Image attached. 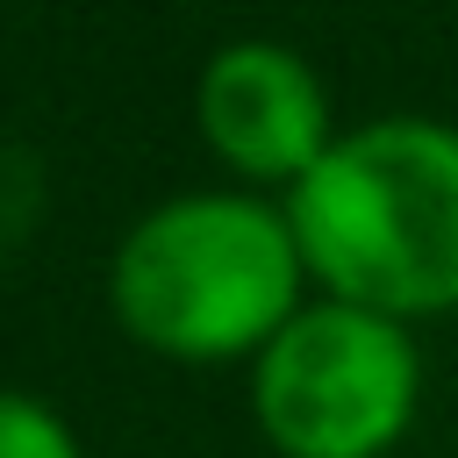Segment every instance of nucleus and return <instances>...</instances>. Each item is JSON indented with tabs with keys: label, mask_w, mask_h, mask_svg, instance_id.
Wrapping results in <instances>:
<instances>
[{
	"label": "nucleus",
	"mask_w": 458,
	"mask_h": 458,
	"mask_svg": "<svg viewBox=\"0 0 458 458\" xmlns=\"http://www.w3.org/2000/svg\"><path fill=\"white\" fill-rule=\"evenodd\" d=\"M0 458H79V437L50 401L0 394Z\"/></svg>",
	"instance_id": "39448f33"
},
{
	"label": "nucleus",
	"mask_w": 458,
	"mask_h": 458,
	"mask_svg": "<svg viewBox=\"0 0 458 458\" xmlns=\"http://www.w3.org/2000/svg\"><path fill=\"white\" fill-rule=\"evenodd\" d=\"M422 358L394 315L315 301L250 365V408L279 458H386L415 415Z\"/></svg>",
	"instance_id": "7ed1b4c3"
},
{
	"label": "nucleus",
	"mask_w": 458,
	"mask_h": 458,
	"mask_svg": "<svg viewBox=\"0 0 458 458\" xmlns=\"http://www.w3.org/2000/svg\"><path fill=\"white\" fill-rule=\"evenodd\" d=\"M301 243L286 208L250 193H179L129 222L107 265L114 322L179 365L265 351L301 315Z\"/></svg>",
	"instance_id": "f03ea898"
},
{
	"label": "nucleus",
	"mask_w": 458,
	"mask_h": 458,
	"mask_svg": "<svg viewBox=\"0 0 458 458\" xmlns=\"http://www.w3.org/2000/svg\"><path fill=\"white\" fill-rule=\"evenodd\" d=\"M193 114H200L208 150L222 165H236L243 179H258V186H293L336 143L329 93H322L315 64L286 43H272V36L222 43L200 64Z\"/></svg>",
	"instance_id": "20e7f679"
},
{
	"label": "nucleus",
	"mask_w": 458,
	"mask_h": 458,
	"mask_svg": "<svg viewBox=\"0 0 458 458\" xmlns=\"http://www.w3.org/2000/svg\"><path fill=\"white\" fill-rule=\"evenodd\" d=\"M286 229L329 301L372 315L458 308V129L379 114L344 129L293 186Z\"/></svg>",
	"instance_id": "f257e3e1"
}]
</instances>
